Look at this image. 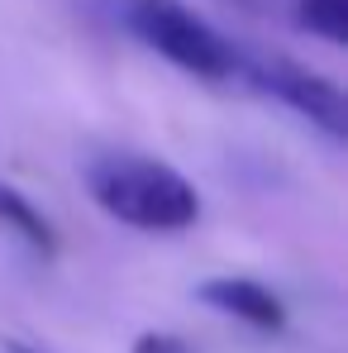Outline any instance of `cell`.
<instances>
[{
    "mask_svg": "<svg viewBox=\"0 0 348 353\" xmlns=\"http://www.w3.org/2000/svg\"><path fill=\"white\" fill-rule=\"evenodd\" d=\"M91 201L129 230L181 234L201 220V191L186 176L148 153H105L86 163Z\"/></svg>",
    "mask_w": 348,
    "mask_h": 353,
    "instance_id": "cell-1",
    "label": "cell"
},
{
    "mask_svg": "<svg viewBox=\"0 0 348 353\" xmlns=\"http://www.w3.org/2000/svg\"><path fill=\"white\" fill-rule=\"evenodd\" d=\"M115 14L148 53L167 58L176 72L201 81H238L243 53L186 0H115Z\"/></svg>",
    "mask_w": 348,
    "mask_h": 353,
    "instance_id": "cell-2",
    "label": "cell"
},
{
    "mask_svg": "<svg viewBox=\"0 0 348 353\" xmlns=\"http://www.w3.org/2000/svg\"><path fill=\"white\" fill-rule=\"evenodd\" d=\"M238 81H248V86L263 91V96H277L287 110H296L305 124H315V129H320L325 139H334V143L348 134L344 91H339L329 77H320V72H310V67H300V62H291V58H248V53H243Z\"/></svg>",
    "mask_w": 348,
    "mask_h": 353,
    "instance_id": "cell-3",
    "label": "cell"
},
{
    "mask_svg": "<svg viewBox=\"0 0 348 353\" xmlns=\"http://www.w3.org/2000/svg\"><path fill=\"white\" fill-rule=\"evenodd\" d=\"M196 296H201L210 310L234 315V320H243V325H253V330H263V334H282V330H287V305H282V296L272 292V287H263V282H253V277H210V282L196 287Z\"/></svg>",
    "mask_w": 348,
    "mask_h": 353,
    "instance_id": "cell-4",
    "label": "cell"
},
{
    "mask_svg": "<svg viewBox=\"0 0 348 353\" xmlns=\"http://www.w3.org/2000/svg\"><path fill=\"white\" fill-rule=\"evenodd\" d=\"M0 225H5V230H14V234L24 239L34 253H43V258L58 248L53 225H48V220L34 210V201H29V196H19L14 186H0Z\"/></svg>",
    "mask_w": 348,
    "mask_h": 353,
    "instance_id": "cell-5",
    "label": "cell"
},
{
    "mask_svg": "<svg viewBox=\"0 0 348 353\" xmlns=\"http://www.w3.org/2000/svg\"><path fill=\"white\" fill-rule=\"evenodd\" d=\"M296 24L339 48V43H348V0H300Z\"/></svg>",
    "mask_w": 348,
    "mask_h": 353,
    "instance_id": "cell-6",
    "label": "cell"
},
{
    "mask_svg": "<svg viewBox=\"0 0 348 353\" xmlns=\"http://www.w3.org/2000/svg\"><path fill=\"white\" fill-rule=\"evenodd\" d=\"M134 353H196L181 334H167V330H148L134 339Z\"/></svg>",
    "mask_w": 348,
    "mask_h": 353,
    "instance_id": "cell-7",
    "label": "cell"
},
{
    "mask_svg": "<svg viewBox=\"0 0 348 353\" xmlns=\"http://www.w3.org/2000/svg\"><path fill=\"white\" fill-rule=\"evenodd\" d=\"M5 353H43V349H29V344H5Z\"/></svg>",
    "mask_w": 348,
    "mask_h": 353,
    "instance_id": "cell-8",
    "label": "cell"
}]
</instances>
